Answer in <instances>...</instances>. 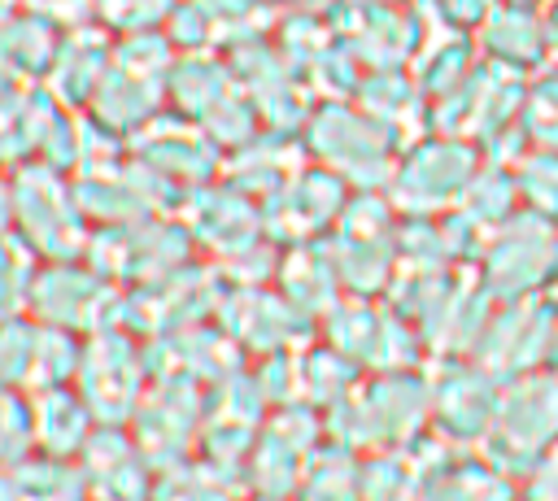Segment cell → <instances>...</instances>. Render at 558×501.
Listing matches in <instances>:
<instances>
[{
  "label": "cell",
  "instance_id": "d6986e66",
  "mask_svg": "<svg viewBox=\"0 0 558 501\" xmlns=\"http://www.w3.org/2000/svg\"><path fill=\"white\" fill-rule=\"evenodd\" d=\"M113 65V35L100 26V22H87V26H70L61 30L57 39V52L48 61V74H44V87L74 113H83L92 105V96L100 91L105 74Z\"/></svg>",
  "mask_w": 558,
  "mask_h": 501
},
{
  "label": "cell",
  "instance_id": "277c9868",
  "mask_svg": "<svg viewBox=\"0 0 558 501\" xmlns=\"http://www.w3.org/2000/svg\"><path fill=\"white\" fill-rule=\"evenodd\" d=\"M9 174H13V235H22L39 253V261L83 257L96 227L78 205L74 179L44 161H26Z\"/></svg>",
  "mask_w": 558,
  "mask_h": 501
},
{
  "label": "cell",
  "instance_id": "4316f807",
  "mask_svg": "<svg viewBox=\"0 0 558 501\" xmlns=\"http://www.w3.org/2000/svg\"><path fill=\"white\" fill-rule=\"evenodd\" d=\"M423 4V13L432 17V22H440L445 30H466V35H475V26L488 17V9H493V0H418Z\"/></svg>",
  "mask_w": 558,
  "mask_h": 501
},
{
  "label": "cell",
  "instance_id": "2e32d148",
  "mask_svg": "<svg viewBox=\"0 0 558 501\" xmlns=\"http://www.w3.org/2000/svg\"><path fill=\"white\" fill-rule=\"evenodd\" d=\"M205 410L196 396V379L183 375H157V383L144 392L140 410H135V440L148 453V462H179L183 449L196 440Z\"/></svg>",
  "mask_w": 558,
  "mask_h": 501
},
{
  "label": "cell",
  "instance_id": "30bf717a",
  "mask_svg": "<svg viewBox=\"0 0 558 501\" xmlns=\"http://www.w3.org/2000/svg\"><path fill=\"white\" fill-rule=\"evenodd\" d=\"M484 292L527 301L558 279V227L532 209H519L484 240Z\"/></svg>",
  "mask_w": 558,
  "mask_h": 501
},
{
  "label": "cell",
  "instance_id": "484cf974",
  "mask_svg": "<svg viewBox=\"0 0 558 501\" xmlns=\"http://www.w3.org/2000/svg\"><path fill=\"white\" fill-rule=\"evenodd\" d=\"M179 0H96V22L109 35H131V30H157L166 26L170 9Z\"/></svg>",
  "mask_w": 558,
  "mask_h": 501
},
{
  "label": "cell",
  "instance_id": "ac0fdd59",
  "mask_svg": "<svg viewBox=\"0 0 558 501\" xmlns=\"http://www.w3.org/2000/svg\"><path fill=\"white\" fill-rule=\"evenodd\" d=\"M222 331L240 344V349H262L266 357H279L296 344V331H305V309H296L283 292L279 296H262L257 283H240L231 296L222 292L218 305Z\"/></svg>",
  "mask_w": 558,
  "mask_h": 501
},
{
  "label": "cell",
  "instance_id": "52a82bcc",
  "mask_svg": "<svg viewBox=\"0 0 558 501\" xmlns=\"http://www.w3.org/2000/svg\"><path fill=\"white\" fill-rule=\"evenodd\" d=\"M31 314L39 322H52L61 331H105L126 318V288H118L105 270H96L87 257L44 261L31 292Z\"/></svg>",
  "mask_w": 558,
  "mask_h": 501
},
{
  "label": "cell",
  "instance_id": "603a6c76",
  "mask_svg": "<svg viewBox=\"0 0 558 501\" xmlns=\"http://www.w3.org/2000/svg\"><path fill=\"white\" fill-rule=\"evenodd\" d=\"M0 501H87L78 462L52 453H26L0 466Z\"/></svg>",
  "mask_w": 558,
  "mask_h": 501
},
{
  "label": "cell",
  "instance_id": "7a4b0ae2",
  "mask_svg": "<svg viewBox=\"0 0 558 501\" xmlns=\"http://www.w3.org/2000/svg\"><path fill=\"white\" fill-rule=\"evenodd\" d=\"M488 152L458 131L423 126L397 152V166L384 183V196L397 205L401 218H436L462 205L466 187L475 183Z\"/></svg>",
  "mask_w": 558,
  "mask_h": 501
},
{
  "label": "cell",
  "instance_id": "44dd1931",
  "mask_svg": "<svg viewBox=\"0 0 558 501\" xmlns=\"http://www.w3.org/2000/svg\"><path fill=\"white\" fill-rule=\"evenodd\" d=\"M501 383L506 379H497L480 362L440 375L432 383V423L449 440H484L488 427H493V414H497Z\"/></svg>",
  "mask_w": 558,
  "mask_h": 501
},
{
  "label": "cell",
  "instance_id": "8fae6325",
  "mask_svg": "<svg viewBox=\"0 0 558 501\" xmlns=\"http://www.w3.org/2000/svg\"><path fill=\"white\" fill-rule=\"evenodd\" d=\"M353 187L331 174L318 161H301L266 200H262V218L275 244H310V240H327L336 218L344 213Z\"/></svg>",
  "mask_w": 558,
  "mask_h": 501
},
{
  "label": "cell",
  "instance_id": "7c38bea8",
  "mask_svg": "<svg viewBox=\"0 0 558 501\" xmlns=\"http://www.w3.org/2000/svg\"><path fill=\"white\" fill-rule=\"evenodd\" d=\"M78 353H83V344L74 331L39 322L35 314L0 318V383H9V388L44 392V388L74 383Z\"/></svg>",
  "mask_w": 558,
  "mask_h": 501
},
{
  "label": "cell",
  "instance_id": "3957f363",
  "mask_svg": "<svg viewBox=\"0 0 558 501\" xmlns=\"http://www.w3.org/2000/svg\"><path fill=\"white\" fill-rule=\"evenodd\" d=\"M423 418H432V383L410 370H384L375 379H357L340 405H331L327 431H336L340 449H397L405 444Z\"/></svg>",
  "mask_w": 558,
  "mask_h": 501
},
{
  "label": "cell",
  "instance_id": "cb8c5ba5",
  "mask_svg": "<svg viewBox=\"0 0 558 501\" xmlns=\"http://www.w3.org/2000/svg\"><path fill=\"white\" fill-rule=\"evenodd\" d=\"M39 266H44L39 253L22 235H13V231L0 235V318H13V314L31 309Z\"/></svg>",
  "mask_w": 558,
  "mask_h": 501
},
{
  "label": "cell",
  "instance_id": "7402d4cb",
  "mask_svg": "<svg viewBox=\"0 0 558 501\" xmlns=\"http://www.w3.org/2000/svg\"><path fill=\"white\" fill-rule=\"evenodd\" d=\"M31 427H35V449L52 457H78L92 431L100 427L87 401L78 396L74 383L31 392Z\"/></svg>",
  "mask_w": 558,
  "mask_h": 501
},
{
  "label": "cell",
  "instance_id": "5bb4252c",
  "mask_svg": "<svg viewBox=\"0 0 558 501\" xmlns=\"http://www.w3.org/2000/svg\"><path fill=\"white\" fill-rule=\"evenodd\" d=\"M327 335L336 353H344L353 366H371L375 375L410 366L414 331L401 309H379L371 301H336L327 309Z\"/></svg>",
  "mask_w": 558,
  "mask_h": 501
},
{
  "label": "cell",
  "instance_id": "e0dca14e",
  "mask_svg": "<svg viewBox=\"0 0 558 501\" xmlns=\"http://www.w3.org/2000/svg\"><path fill=\"white\" fill-rule=\"evenodd\" d=\"M87 484V501H153V462L122 427H96L74 457Z\"/></svg>",
  "mask_w": 558,
  "mask_h": 501
},
{
  "label": "cell",
  "instance_id": "ba28073f",
  "mask_svg": "<svg viewBox=\"0 0 558 501\" xmlns=\"http://www.w3.org/2000/svg\"><path fill=\"white\" fill-rule=\"evenodd\" d=\"M126 152L166 196H174V205H183L187 192L214 183L227 161V152L214 135H205L196 122H187L170 109L157 122H148L135 139H126Z\"/></svg>",
  "mask_w": 558,
  "mask_h": 501
},
{
  "label": "cell",
  "instance_id": "6da1fadb",
  "mask_svg": "<svg viewBox=\"0 0 558 501\" xmlns=\"http://www.w3.org/2000/svg\"><path fill=\"white\" fill-rule=\"evenodd\" d=\"M405 135L379 122L353 96H323L314 100L301 126V152L331 174H340L353 192H384Z\"/></svg>",
  "mask_w": 558,
  "mask_h": 501
},
{
  "label": "cell",
  "instance_id": "ffe728a7",
  "mask_svg": "<svg viewBox=\"0 0 558 501\" xmlns=\"http://www.w3.org/2000/svg\"><path fill=\"white\" fill-rule=\"evenodd\" d=\"M480 57L488 65L514 70V74H541L554 61L545 9H514V4H493L488 17L475 26Z\"/></svg>",
  "mask_w": 558,
  "mask_h": 501
},
{
  "label": "cell",
  "instance_id": "9a60e30c",
  "mask_svg": "<svg viewBox=\"0 0 558 501\" xmlns=\"http://www.w3.org/2000/svg\"><path fill=\"white\" fill-rule=\"evenodd\" d=\"M554 349V318L541 309V301H510L506 314H493L480 331L475 362L493 370L497 379H514L536 370Z\"/></svg>",
  "mask_w": 558,
  "mask_h": 501
},
{
  "label": "cell",
  "instance_id": "4fadbf2b",
  "mask_svg": "<svg viewBox=\"0 0 558 501\" xmlns=\"http://www.w3.org/2000/svg\"><path fill=\"white\" fill-rule=\"evenodd\" d=\"M218 305H222L218 270L196 266V261H183V266L166 270L161 279H148L126 292V318L157 340L196 327L201 314H209Z\"/></svg>",
  "mask_w": 558,
  "mask_h": 501
},
{
  "label": "cell",
  "instance_id": "5b68a950",
  "mask_svg": "<svg viewBox=\"0 0 558 501\" xmlns=\"http://www.w3.org/2000/svg\"><path fill=\"white\" fill-rule=\"evenodd\" d=\"M558 444V379L527 370L501 383L493 427L484 436L488 462L506 471H532Z\"/></svg>",
  "mask_w": 558,
  "mask_h": 501
},
{
  "label": "cell",
  "instance_id": "4dcf8cb0",
  "mask_svg": "<svg viewBox=\"0 0 558 501\" xmlns=\"http://www.w3.org/2000/svg\"><path fill=\"white\" fill-rule=\"evenodd\" d=\"M349 4H366V9H410L418 0H349Z\"/></svg>",
  "mask_w": 558,
  "mask_h": 501
},
{
  "label": "cell",
  "instance_id": "f1b7e54d",
  "mask_svg": "<svg viewBox=\"0 0 558 501\" xmlns=\"http://www.w3.org/2000/svg\"><path fill=\"white\" fill-rule=\"evenodd\" d=\"M13 231V174L0 170V235Z\"/></svg>",
  "mask_w": 558,
  "mask_h": 501
},
{
  "label": "cell",
  "instance_id": "d4e9b609",
  "mask_svg": "<svg viewBox=\"0 0 558 501\" xmlns=\"http://www.w3.org/2000/svg\"><path fill=\"white\" fill-rule=\"evenodd\" d=\"M35 449V427H31V392L0 383V466L26 457Z\"/></svg>",
  "mask_w": 558,
  "mask_h": 501
},
{
  "label": "cell",
  "instance_id": "f546056e",
  "mask_svg": "<svg viewBox=\"0 0 558 501\" xmlns=\"http://www.w3.org/2000/svg\"><path fill=\"white\" fill-rule=\"evenodd\" d=\"M545 26H549V44H554V61H558V0L545 4Z\"/></svg>",
  "mask_w": 558,
  "mask_h": 501
},
{
  "label": "cell",
  "instance_id": "1f68e13d",
  "mask_svg": "<svg viewBox=\"0 0 558 501\" xmlns=\"http://www.w3.org/2000/svg\"><path fill=\"white\" fill-rule=\"evenodd\" d=\"M493 4H514V9H545L549 0H493Z\"/></svg>",
  "mask_w": 558,
  "mask_h": 501
},
{
  "label": "cell",
  "instance_id": "8992f818",
  "mask_svg": "<svg viewBox=\"0 0 558 501\" xmlns=\"http://www.w3.org/2000/svg\"><path fill=\"white\" fill-rule=\"evenodd\" d=\"M148 370H153L148 349L135 344V335H126L118 322V327H105L83 340L74 388L100 427H122L135 418V410L148 392Z\"/></svg>",
  "mask_w": 558,
  "mask_h": 501
},
{
  "label": "cell",
  "instance_id": "9c48e42d",
  "mask_svg": "<svg viewBox=\"0 0 558 501\" xmlns=\"http://www.w3.org/2000/svg\"><path fill=\"white\" fill-rule=\"evenodd\" d=\"M192 248H196V240H192V231L183 227V218H179V222H170V218L157 222V213H148V218H135V222L96 227L83 257H87L96 270H105L118 288H122V283L140 288V283L161 279L166 270L192 261Z\"/></svg>",
  "mask_w": 558,
  "mask_h": 501
},
{
  "label": "cell",
  "instance_id": "83f0119b",
  "mask_svg": "<svg viewBox=\"0 0 558 501\" xmlns=\"http://www.w3.org/2000/svg\"><path fill=\"white\" fill-rule=\"evenodd\" d=\"M532 501H558V444L532 466V488H527Z\"/></svg>",
  "mask_w": 558,
  "mask_h": 501
}]
</instances>
